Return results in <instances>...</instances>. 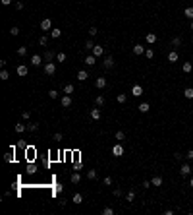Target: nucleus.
Listing matches in <instances>:
<instances>
[{
    "instance_id": "f257e3e1",
    "label": "nucleus",
    "mask_w": 193,
    "mask_h": 215,
    "mask_svg": "<svg viewBox=\"0 0 193 215\" xmlns=\"http://www.w3.org/2000/svg\"><path fill=\"white\" fill-rule=\"evenodd\" d=\"M45 74L46 76H54L56 74V64L54 62H46L45 64Z\"/></svg>"
},
{
    "instance_id": "f03ea898",
    "label": "nucleus",
    "mask_w": 193,
    "mask_h": 215,
    "mask_svg": "<svg viewBox=\"0 0 193 215\" xmlns=\"http://www.w3.org/2000/svg\"><path fill=\"white\" fill-rule=\"evenodd\" d=\"M112 155H114V157H122V155H124V145L116 144L114 147H112Z\"/></svg>"
},
{
    "instance_id": "7ed1b4c3",
    "label": "nucleus",
    "mask_w": 193,
    "mask_h": 215,
    "mask_svg": "<svg viewBox=\"0 0 193 215\" xmlns=\"http://www.w3.org/2000/svg\"><path fill=\"white\" fill-rule=\"evenodd\" d=\"M43 58H45V56H41V54H33V56H31V66L39 68V66L43 64Z\"/></svg>"
},
{
    "instance_id": "20e7f679",
    "label": "nucleus",
    "mask_w": 193,
    "mask_h": 215,
    "mask_svg": "<svg viewBox=\"0 0 193 215\" xmlns=\"http://www.w3.org/2000/svg\"><path fill=\"white\" fill-rule=\"evenodd\" d=\"M91 52L97 56V58H99V56H104V47H102V45H95Z\"/></svg>"
},
{
    "instance_id": "39448f33",
    "label": "nucleus",
    "mask_w": 193,
    "mask_h": 215,
    "mask_svg": "<svg viewBox=\"0 0 193 215\" xmlns=\"http://www.w3.org/2000/svg\"><path fill=\"white\" fill-rule=\"evenodd\" d=\"M16 72H18V76L25 78V76H27V72H29V66H27V64H19V66H18V70H16Z\"/></svg>"
},
{
    "instance_id": "423d86ee",
    "label": "nucleus",
    "mask_w": 193,
    "mask_h": 215,
    "mask_svg": "<svg viewBox=\"0 0 193 215\" xmlns=\"http://www.w3.org/2000/svg\"><path fill=\"white\" fill-rule=\"evenodd\" d=\"M189 173H191V165H189V163H182V169H180V174H182V176H187Z\"/></svg>"
},
{
    "instance_id": "0eeeda50",
    "label": "nucleus",
    "mask_w": 193,
    "mask_h": 215,
    "mask_svg": "<svg viewBox=\"0 0 193 215\" xmlns=\"http://www.w3.org/2000/svg\"><path fill=\"white\" fill-rule=\"evenodd\" d=\"M41 29H43V31H50V29H52V21L48 18H45L41 21Z\"/></svg>"
},
{
    "instance_id": "6e6552de",
    "label": "nucleus",
    "mask_w": 193,
    "mask_h": 215,
    "mask_svg": "<svg viewBox=\"0 0 193 215\" xmlns=\"http://www.w3.org/2000/svg\"><path fill=\"white\" fill-rule=\"evenodd\" d=\"M131 95H133V97H141L143 95V87L139 84H135L133 87H131Z\"/></svg>"
},
{
    "instance_id": "1a4fd4ad",
    "label": "nucleus",
    "mask_w": 193,
    "mask_h": 215,
    "mask_svg": "<svg viewBox=\"0 0 193 215\" xmlns=\"http://www.w3.org/2000/svg\"><path fill=\"white\" fill-rule=\"evenodd\" d=\"M60 103H62V107H64V109L72 107V95H68V93H66L64 97H62V101H60Z\"/></svg>"
},
{
    "instance_id": "9d476101",
    "label": "nucleus",
    "mask_w": 193,
    "mask_h": 215,
    "mask_svg": "<svg viewBox=\"0 0 193 215\" xmlns=\"http://www.w3.org/2000/svg\"><path fill=\"white\" fill-rule=\"evenodd\" d=\"M145 41H147L149 45H155V43L158 41V37H156V33H147V35H145Z\"/></svg>"
},
{
    "instance_id": "9b49d317",
    "label": "nucleus",
    "mask_w": 193,
    "mask_h": 215,
    "mask_svg": "<svg viewBox=\"0 0 193 215\" xmlns=\"http://www.w3.org/2000/svg\"><path fill=\"white\" fill-rule=\"evenodd\" d=\"M106 84H108V81H106V78H97V80H95L97 89H104V87H106Z\"/></svg>"
},
{
    "instance_id": "f8f14e48",
    "label": "nucleus",
    "mask_w": 193,
    "mask_h": 215,
    "mask_svg": "<svg viewBox=\"0 0 193 215\" xmlns=\"http://www.w3.org/2000/svg\"><path fill=\"white\" fill-rule=\"evenodd\" d=\"M162 182H164V180H162L160 174H156V176L151 178V184H153V186H162Z\"/></svg>"
},
{
    "instance_id": "ddd939ff",
    "label": "nucleus",
    "mask_w": 193,
    "mask_h": 215,
    "mask_svg": "<svg viewBox=\"0 0 193 215\" xmlns=\"http://www.w3.org/2000/svg\"><path fill=\"white\" fill-rule=\"evenodd\" d=\"M191 70H193V64H191V62H184V64H182V72H184V74H189Z\"/></svg>"
},
{
    "instance_id": "4468645a",
    "label": "nucleus",
    "mask_w": 193,
    "mask_h": 215,
    "mask_svg": "<svg viewBox=\"0 0 193 215\" xmlns=\"http://www.w3.org/2000/svg\"><path fill=\"white\" fill-rule=\"evenodd\" d=\"M87 78H89V72H87V70H79V72H77V80H79V81H85Z\"/></svg>"
},
{
    "instance_id": "2eb2a0df",
    "label": "nucleus",
    "mask_w": 193,
    "mask_h": 215,
    "mask_svg": "<svg viewBox=\"0 0 193 215\" xmlns=\"http://www.w3.org/2000/svg\"><path fill=\"white\" fill-rule=\"evenodd\" d=\"M178 58H180L178 51H172V52H168V62H178Z\"/></svg>"
},
{
    "instance_id": "dca6fc26",
    "label": "nucleus",
    "mask_w": 193,
    "mask_h": 215,
    "mask_svg": "<svg viewBox=\"0 0 193 215\" xmlns=\"http://www.w3.org/2000/svg\"><path fill=\"white\" fill-rule=\"evenodd\" d=\"M145 51H147V49H145V47H143V45H135V47H133V54H145Z\"/></svg>"
},
{
    "instance_id": "f3484780",
    "label": "nucleus",
    "mask_w": 193,
    "mask_h": 215,
    "mask_svg": "<svg viewBox=\"0 0 193 215\" xmlns=\"http://www.w3.org/2000/svg\"><path fill=\"white\" fill-rule=\"evenodd\" d=\"M102 64H104V68H112L114 66V58L112 56H104V62Z\"/></svg>"
},
{
    "instance_id": "a211bd4d",
    "label": "nucleus",
    "mask_w": 193,
    "mask_h": 215,
    "mask_svg": "<svg viewBox=\"0 0 193 215\" xmlns=\"http://www.w3.org/2000/svg\"><path fill=\"white\" fill-rule=\"evenodd\" d=\"M25 130H27V124H23V122H18V124H16V132H18V134H23Z\"/></svg>"
},
{
    "instance_id": "6ab92c4d",
    "label": "nucleus",
    "mask_w": 193,
    "mask_h": 215,
    "mask_svg": "<svg viewBox=\"0 0 193 215\" xmlns=\"http://www.w3.org/2000/svg\"><path fill=\"white\" fill-rule=\"evenodd\" d=\"M54 51H46L45 52V62H52V60H54Z\"/></svg>"
},
{
    "instance_id": "aec40b11",
    "label": "nucleus",
    "mask_w": 193,
    "mask_h": 215,
    "mask_svg": "<svg viewBox=\"0 0 193 215\" xmlns=\"http://www.w3.org/2000/svg\"><path fill=\"white\" fill-rule=\"evenodd\" d=\"M85 64H89V66H93V64H97V56H95V54H93V52H91V54H89V56H87V58H85Z\"/></svg>"
},
{
    "instance_id": "412c9836",
    "label": "nucleus",
    "mask_w": 193,
    "mask_h": 215,
    "mask_svg": "<svg viewBox=\"0 0 193 215\" xmlns=\"http://www.w3.org/2000/svg\"><path fill=\"white\" fill-rule=\"evenodd\" d=\"M137 109H139V112H149V111H151V105H149L147 101H145V103H141Z\"/></svg>"
},
{
    "instance_id": "4be33fe9",
    "label": "nucleus",
    "mask_w": 193,
    "mask_h": 215,
    "mask_svg": "<svg viewBox=\"0 0 193 215\" xmlns=\"http://www.w3.org/2000/svg\"><path fill=\"white\" fill-rule=\"evenodd\" d=\"M50 37H52V39H60V37H62V31H60L58 27L50 29Z\"/></svg>"
},
{
    "instance_id": "5701e85b",
    "label": "nucleus",
    "mask_w": 193,
    "mask_h": 215,
    "mask_svg": "<svg viewBox=\"0 0 193 215\" xmlns=\"http://www.w3.org/2000/svg\"><path fill=\"white\" fill-rule=\"evenodd\" d=\"M101 114H102L101 109H93V111H91V118H93V120H99V118H101Z\"/></svg>"
},
{
    "instance_id": "b1692460",
    "label": "nucleus",
    "mask_w": 193,
    "mask_h": 215,
    "mask_svg": "<svg viewBox=\"0 0 193 215\" xmlns=\"http://www.w3.org/2000/svg\"><path fill=\"white\" fill-rule=\"evenodd\" d=\"M116 101H118L120 105H124L126 101H128V95H126V93H118V95H116Z\"/></svg>"
},
{
    "instance_id": "393cba45",
    "label": "nucleus",
    "mask_w": 193,
    "mask_h": 215,
    "mask_svg": "<svg viewBox=\"0 0 193 215\" xmlns=\"http://www.w3.org/2000/svg\"><path fill=\"white\" fill-rule=\"evenodd\" d=\"M14 159H16V157H14V149H12V151H8V153L4 155V161H6V163H12Z\"/></svg>"
},
{
    "instance_id": "a878e982",
    "label": "nucleus",
    "mask_w": 193,
    "mask_h": 215,
    "mask_svg": "<svg viewBox=\"0 0 193 215\" xmlns=\"http://www.w3.org/2000/svg\"><path fill=\"white\" fill-rule=\"evenodd\" d=\"M184 97L185 99H193V87H185L184 89Z\"/></svg>"
},
{
    "instance_id": "bb28decb",
    "label": "nucleus",
    "mask_w": 193,
    "mask_h": 215,
    "mask_svg": "<svg viewBox=\"0 0 193 215\" xmlns=\"http://www.w3.org/2000/svg\"><path fill=\"white\" fill-rule=\"evenodd\" d=\"M46 43H48V35L43 33L41 37H39V45H41V47H46Z\"/></svg>"
},
{
    "instance_id": "cd10ccee",
    "label": "nucleus",
    "mask_w": 193,
    "mask_h": 215,
    "mask_svg": "<svg viewBox=\"0 0 193 215\" xmlns=\"http://www.w3.org/2000/svg\"><path fill=\"white\" fill-rule=\"evenodd\" d=\"M184 16H185V18H189V19H193V6H189V8L184 10Z\"/></svg>"
},
{
    "instance_id": "c85d7f7f",
    "label": "nucleus",
    "mask_w": 193,
    "mask_h": 215,
    "mask_svg": "<svg viewBox=\"0 0 193 215\" xmlns=\"http://www.w3.org/2000/svg\"><path fill=\"white\" fill-rule=\"evenodd\" d=\"M10 78V74H8V70H6V68H2V70H0V80L2 81H6Z\"/></svg>"
},
{
    "instance_id": "c756f323",
    "label": "nucleus",
    "mask_w": 193,
    "mask_h": 215,
    "mask_svg": "<svg viewBox=\"0 0 193 215\" xmlns=\"http://www.w3.org/2000/svg\"><path fill=\"white\" fill-rule=\"evenodd\" d=\"M27 130L29 132H37L39 130V124H37V122H29V124H27Z\"/></svg>"
},
{
    "instance_id": "7c9ffc66",
    "label": "nucleus",
    "mask_w": 193,
    "mask_h": 215,
    "mask_svg": "<svg viewBox=\"0 0 193 215\" xmlns=\"http://www.w3.org/2000/svg\"><path fill=\"white\" fill-rule=\"evenodd\" d=\"M72 182H74V184H79V182H81V174H79V173H74V174H72Z\"/></svg>"
},
{
    "instance_id": "2f4dec72",
    "label": "nucleus",
    "mask_w": 193,
    "mask_h": 215,
    "mask_svg": "<svg viewBox=\"0 0 193 215\" xmlns=\"http://www.w3.org/2000/svg\"><path fill=\"white\" fill-rule=\"evenodd\" d=\"M95 103H97V107H102V105H104V95H99V97L95 99Z\"/></svg>"
},
{
    "instance_id": "473e14b6",
    "label": "nucleus",
    "mask_w": 193,
    "mask_h": 215,
    "mask_svg": "<svg viewBox=\"0 0 193 215\" xmlns=\"http://www.w3.org/2000/svg\"><path fill=\"white\" fill-rule=\"evenodd\" d=\"M114 138H116V140H118V141H122V140H124V138H126V134H124V132H122V130H118V132H116V134H114Z\"/></svg>"
},
{
    "instance_id": "72a5a7b5",
    "label": "nucleus",
    "mask_w": 193,
    "mask_h": 215,
    "mask_svg": "<svg viewBox=\"0 0 193 215\" xmlns=\"http://www.w3.org/2000/svg\"><path fill=\"white\" fill-rule=\"evenodd\" d=\"M180 45H182V37H174V39H172V47L178 49Z\"/></svg>"
},
{
    "instance_id": "f704fd0d",
    "label": "nucleus",
    "mask_w": 193,
    "mask_h": 215,
    "mask_svg": "<svg viewBox=\"0 0 193 215\" xmlns=\"http://www.w3.org/2000/svg\"><path fill=\"white\" fill-rule=\"evenodd\" d=\"M145 56H147L149 60H153V58H155V51H153V49H147V51H145Z\"/></svg>"
},
{
    "instance_id": "c9c22d12",
    "label": "nucleus",
    "mask_w": 193,
    "mask_h": 215,
    "mask_svg": "<svg viewBox=\"0 0 193 215\" xmlns=\"http://www.w3.org/2000/svg\"><path fill=\"white\" fill-rule=\"evenodd\" d=\"M126 200H128V201H133L135 200V190H129L128 196H126Z\"/></svg>"
},
{
    "instance_id": "e433bc0d",
    "label": "nucleus",
    "mask_w": 193,
    "mask_h": 215,
    "mask_svg": "<svg viewBox=\"0 0 193 215\" xmlns=\"http://www.w3.org/2000/svg\"><path fill=\"white\" fill-rule=\"evenodd\" d=\"M74 204H83V196L81 194H74Z\"/></svg>"
},
{
    "instance_id": "4c0bfd02",
    "label": "nucleus",
    "mask_w": 193,
    "mask_h": 215,
    "mask_svg": "<svg viewBox=\"0 0 193 215\" xmlns=\"http://www.w3.org/2000/svg\"><path fill=\"white\" fill-rule=\"evenodd\" d=\"M64 93L72 95V93H74V85H72V84H68V85H66V87H64Z\"/></svg>"
},
{
    "instance_id": "58836bf2",
    "label": "nucleus",
    "mask_w": 193,
    "mask_h": 215,
    "mask_svg": "<svg viewBox=\"0 0 193 215\" xmlns=\"http://www.w3.org/2000/svg\"><path fill=\"white\" fill-rule=\"evenodd\" d=\"M87 178L89 180H95L97 178V171H87Z\"/></svg>"
},
{
    "instance_id": "ea45409f",
    "label": "nucleus",
    "mask_w": 193,
    "mask_h": 215,
    "mask_svg": "<svg viewBox=\"0 0 193 215\" xmlns=\"http://www.w3.org/2000/svg\"><path fill=\"white\" fill-rule=\"evenodd\" d=\"M56 60H58V62H64L66 60V52H58V54H56Z\"/></svg>"
},
{
    "instance_id": "a19ab883",
    "label": "nucleus",
    "mask_w": 193,
    "mask_h": 215,
    "mask_svg": "<svg viewBox=\"0 0 193 215\" xmlns=\"http://www.w3.org/2000/svg\"><path fill=\"white\" fill-rule=\"evenodd\" d=\"M21 118H23V120H29V118H31V111H23L21 112Z\"/></svg>"
},
{
    "instance_id": "79ce46f5",
    "label": "nucleus",
    "mask_w": 193,
    "mask_h": 215,
    "mask_svg": "<svg viewBox=\"0 0 193 215\" xmlns=\"http://www.w3.org/2000/svg\"><path fill=\"white\" fill-rule=\"evenodd\" d=\"M93 47H95V43H93L91 39H87V43H85V49H87V51H93Z\"/></svg>"
},
{
    "instance_id": "37998d69",
    "label": "nucleus",
    "mask_w": 193,
    "mask_h": 215,
    "mask_svg": "<svg viewBox=\"0 0 193 215\" xmlns=\"http://www.w3.org/2000/svg\"><path fill=\"white\" fill-rule=\"evenodd\" d=\"M10 35H12V37H16V35H19V27H16V25H14V27L10 29Z\"/></svg>"
},
{
    "instance_id": "c03bdc74",
    "label": "nucleus",
    "mask_w": 193,
    "mask_h": 215,
    "mask_svg": "<svg viewBox=\"0 0 193 215\" xmlns=\"http://www.w3.org/2000/svg\"><path fill=\"white\" fill-rule=\"evenodd\" d=\"M48 97L50 99H58V91H56V89H50V91H48Z\"/></svg>"
},
{
    "instance_id": "a18cd8bd",
    "label": "nucleus",
    "mask_w": 193,
    "mask_h": 215,
    "mask_svg": "<svg viewBox=\"0 0 193 215\" xmlns=\"http://www.w3.org/2000/svg\"><path fill=\"white\" fill-rule=\"evenodd\" d=\"M25 155H29V159H33V155H35V149H33V147H25Z\"/></svg>"
},
{
    "instance_id": "49530a36",
    "label": "nucleus",
    "mask_w": 193,
    "mask_h": 215,
    "mask_svg": "<svg viewBox=\"0 0 193 215\" xmlns=\"http://www.w3.org/2000/svg\"><path fill=\"white\" fill-rule=\"evenodd\" d=\"M18 54L19 56H25V54H27V47H19L18 49Z\"/></svg>"
},
{
    "instance_id": "de8ad7c7",
    "label": "nucleus",
    "mask_w": 193,
    "mask_h": 215,
    "mask_svg": "<svg viewBox=\"0 0 193 215\" xmlns=\"http://www.w3.org/2000/svg\"><path fill=\"white\" fill-rule=\"evenodd\" d=\"M102 215H114V209H112V207H104V209H102Z\"/></svg>"
},
{
    "instance_id": "09e8293b",
    "label": "nucleus",
    "mask_w": 193,
    "mask_h": 215,
    "mask_svg": "<svg viewBox=\"0 0 193 215\" xmlns=\"http://www.w3.org/2000/svg\"><path fill=\"white\" fill-rule=\"evenodd\" d=\"M52 140H56V141H62V140H64V136L60 134V132H56V134L52 136Z\"/></svg>"
},
{
    "instance_id": "8fccbe9b",
    "label": "nucleus",
    "mask_w": 193,
    "mask_h": 215,
    "mask_svg": "<svg viewBox=\"0 0 193 215\" xmlns=\"http://www.w3.org/2000/svg\"><path fill=\"white\" fill-rule=\"evenodd\" d=\"M27 173L29 174H35V173H37V167H35V165H29V167H27Z\"/></svg>"
},
{
    "instance_id": "3c124183",
    "label": "nucleus",
    "mask_w": 193,
    "mask_h": 215,
    "mask_svg": "<svg viewBox=\"0 0 193 215\" xmlns=\"http://www.w3.org/2000/svg\"><path fill=\"white\" fill-rule=\"evenodd\" d=\"M97 33H99V29H97V27H89V37H95Z\"/></svg>"
},
{
    "instance_id": "603ef678",
    "label": "nucleus",
    "mask_w": 193,
    "mask_h": 215,
    "mask_svg": "<svg viewBox=\"0 0 193 215\" xmlns=\"http://www.w3.org/2000/svg\"><path fill=\"white\" fill-rule=\"evenodd\" d=\"M185 159H187V161H193V149H189L187 153H185Z\"/></svg>"
},
{
    "instance_id": "864d4df0",
    "label": "nucleus",
    "mask_w": 193,
    "mask_h": 215,
    "mask_svg": "<svg viewBox=\"0 0 193 215\" xmlns=\"http://www.w3.org/2000/svg\"><path fill=\"white\" fill-rule=\"evenodd\" d=\"M112 194H114L116 198H122V190H120V188H114V192H112Z\"/></svg>"
},
{
    "instance_id": "5fc2aeb1",
    "label": "nucleus",
    "mask_w": 193,
    "mask_h": 215,
    "mask_svg": "<svg viewBox=\"0 0 193 215\" xmlns=\"http://www.w3.org/2000/svg\"><path fill=\"white\" fill-rule=\"evenodd\" d=\"M182 157H184V155L180 153V151H176V153H174V159H176V161H182Z\"/></svg>"
},
{
    "instance_id": "6e6d98bb",
    "label": "nucleus",
    "mask_w": 193,
    "mask_h": 215,
    "mask_svg": "<svg viewBox=\"0 0 193 215\" xmlns=\"http://www.w3.org/2000/svg\"><path fill=\"white\" fill-rule=\"evenodd\" d=\"M104 184H106V186H110V184H112V176H104Z\"/></svg>"
},
{
    "instance_id": "4d7b16f0",
    "label": "nucleus",
    "mask_w": 193,
    "mask_h": 215,
    "mask_svg": "<svg viewBox=\"0 0 193 215\" xmlns=\"http://www.w3.org/2000/svg\"><path fill=\"white\" fill-rule=\"evenodd\" d=\"M141 186H143V188H151V186H153V184H151V182H149V180H143V184H141Z\"/></svg>"
},
{
    "instance_id": "13d9d810",
    "label": "nucleus",
    "mask_w": 193,
    "mask_h": 215,
    "mask_svg": "<svg viewBox=\"0 0 193 215\" xmlns=\"http://www.w3.org/2000/svg\"><path fill=\"white\" fill-rule=\"evenodd\" d=\"M54 192H56V194H60V192H62V184H56V188H54Z\"/></svg>"
},
{
    "instance_id": "bf43d9fd",
    "label": "nucleus",
    "mask_w": 193,
    "mask_h": 215,
    "mask_svg": "<svg viewBox=\"0 0 193 215\" xmlns=\"http://www.w3.org/2000/svg\"><path fill=\"white\" fill-rule=\"evenodd\" d=\"M16 8H18V10H23V2H16Z\"/></svg>"
},
{
    "instance_id": "052dcab7",
    "label": "nucleus",
    "mask_w": 193,
    "mask_h": 215,
    "mask_svg": "<svg viewBox=\"0 0 193 215\" xmlns=\"http://www.w3.org/2000/svg\"><path fill=\"white\" fill-rule=\"evenodd\" d=\"M2 4H4V6H10V4H12V0H2Z\"/></svg>"
},
{
    "instance_id": "680f3d73",
    "label": "nucleus",
    "mask_w": 193,
    "mask_h": 215,
    "mask_svg": "<svg viewBox=\"0 0 193 215\" xmlns=\"http://www.w3.org/2000/svg\"><path fill=\"white\" fill-rule=\"evenodd\" d=\"M189 186H191V188H193V178H191V180H189Z\"/></svg>"
},
{
    "instance_id": "e2e57ef3",
    "label": "nucleus",
    "mask_w": 193,
    "mask_h": 215,
    "mask_svg": "<svg viewBox=\"0 0 193 215\" xmlns=\"http://www.w3.org/2000/svg\"><path fill=\"white\" fill-rule=\"evenodd\" d=\"M189 27H191V31H193V19H191V25H189Z\"/></svg>"
}]
</instances>
